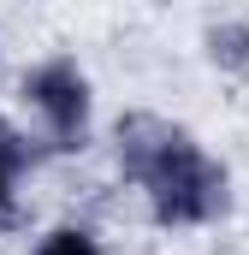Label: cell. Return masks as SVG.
I'll return each instance as SVG.
<instances>
[{
  "label": "cell",
  "mask_w": 249,
  "mask_h": 255,
  "mask_svg": "<svg viewBox=\"0 0 249 255\" xmlns=\"http://www.w3.org/2000/svg\"><path fill=\"white\" fill-rule=\"evenodd\" d=\"M36 255H101V250H95V238H89V232H54Z\"/></svg>",
  "instance_id": "obj_4"
},
{
  "label": "cell",
  "mask_w": 249,
  "mask_h": 255,
  "mask_svg": "<svg viewBox=\"0 0 249 255\" xmlns=\"http://www.w3.org/2000/svg\"><path fill=\"white\" fill-rule=\"evenodd\" d=\"M12 172H18V166H12V160H0V208H6V196H12Z\"/></svg>",
  "instance_id": "obj_5"
},
{
  "label": "cell",
  "mask_w": 249,
  "mask_h": 255,
  "mask_svg": "<svg viewBox=\"0 0 249 255\" xmlns=\"http://www.w3.org/2000/svg\"><path fill=\"white\" fill-rule=\"evenodd\" d=\"M24 95H30V107L42 113V125L48 136L60 142V148H77L83 142V125H89V83H83V71L77 60H42L30 77H24Z\"/></svg>",
  "instance_id": "obj_2"
},
{
  "label": "cell",
  "mask_w": 249,
  "mask_h": 255,
  "mask_svg": "<svg viewBox=\"0 0 249 255\" xmlns=\"http://www.w3.org/2000/svg\"><path fill=\"white\" fill-rule=\"evenodd\" d=\"M214 60L249 65V30H244V24H220V30H214Z\"/></svg>",
  "instance_id": "obj_3"
},
{
  "label": "cell",
  "mask_w": 249,
  "mask_h": 255,
  "mask_svg": "<svg viewBox=\"0 0 249 255\" xmlns=\"http://www.w3.org/2000/svg\"><path fill=\"white\" fill-rule=\"evenodd\" d=\"M119 160L166 226H202L226 208V166L154 113H130L119 125Z\"/></svg>",
  "instance_id": "obj_1"
}]
</instances>
